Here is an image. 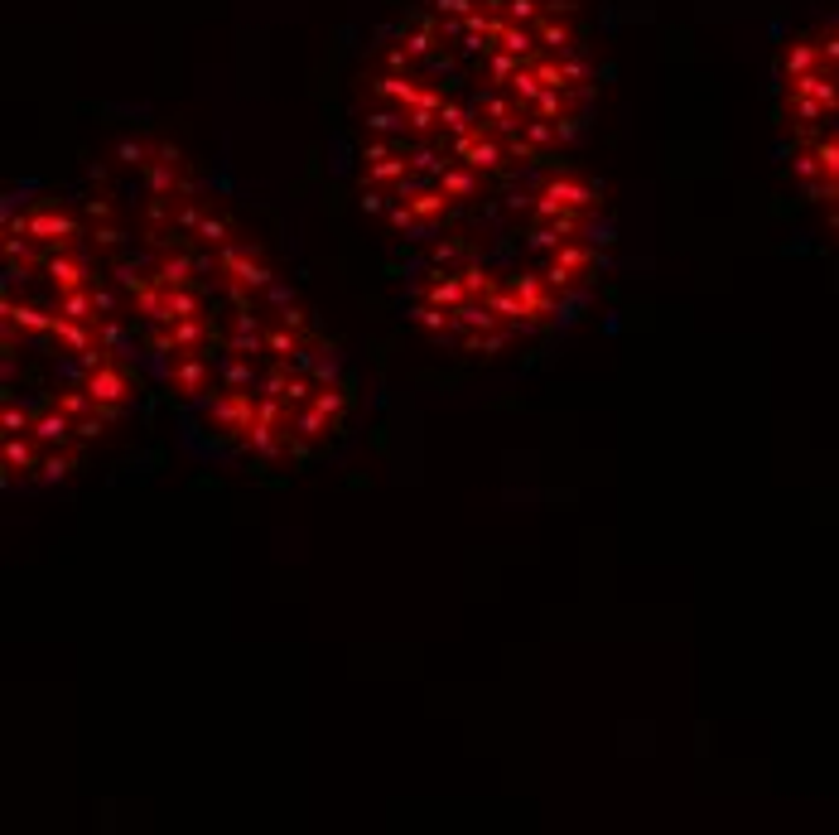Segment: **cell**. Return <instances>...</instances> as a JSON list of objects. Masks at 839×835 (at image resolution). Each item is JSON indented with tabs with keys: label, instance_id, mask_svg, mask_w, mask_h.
<instances>
[{
	"label": "cell",
	"instance_id": "obj_12",
	"mask_svg": "<svg viewBox=\"0 0 839 835\" xmlns=\"http://www.w3.org/2000/svg\"><path fill=\"white\" fill-rule=\"evenodd\" d=\"M295 454H304L309 445H319V440H328V430H333V420L319 411V406H295Z\"/></svg>",
	"mask_w": 839,
	"mask_h": 835
},
{
	"label": "cell",
	"instance_id": "obj_42",
	"mask_svg": "<svg viewBox=\"0 0 839 835\" xmlns=\"http://www.w3.org/2000/svg\"><path fill=\"white\" fill-rule=\"evenodd\" d=\"M328 382H338V362H333V358L314 367V387H328Z\"/></svg>",
	"mask_w": 839,
	"mask_h": 835
},
{
	"label": "cell",
	"instance_id": "obj_1",
	"mask_svg": "<svg viewBox=\"0 0 839 835\" xmlns=\"http://www.w3.org/2000/svg\"><path fill=\"white\" fill-rule=\"evenodd\" d=\"M217 276L227 285H242V290H271L275 285V271L256 256V247H237V242L217 247Z\"/></svg>",
	"mask_w": 839,
	"mask_h": 835
},
{
	"label": "cell",
	"instance_id": "obj_9",
	"mask_svg": "<svg viewBox=\"0 0 839 835\" xmlns=\"http://www.w3.org/2000/svg\"><path fill=\"white\" fill-rule=\"evenodd\" d=\"M545 271L536 276V271H521V276H512V290L526 300V324H541V319H550L555 309H560V300L555 295H545Z\"/></svg>",
	"mask_w": 839,
	"mask_h": 835
},
{
	"label": "cell",
	"instance_id": "obj_17",
	"mask_svg": "<svg viewBox=\"0 0 839 835\" xmlns=\"http://www.w3.org/2000/svg\"><path fill=\"white\" fill-rule=\"evenodd\" d=\"M406 203H410V213H415V223H439V218H449V203H454V198L444 194L439 184H434V189H425V184H420V189H415Z\"/></svg>",
	"mask_w": 839,
	"mask_h": 835
},
{
	"label": "cell",
	"instance_id": "obj_40",
	"mask_svg": "<svg viewBox=\"0 0 839 835\" xmlns=\"http://www.w3.org/2000/svg\"><path fill=\"white\" fill-rule=\"evenodd\" d=\"M386 223L401 227V232H410V227H415V213H410V203H396V208L386 213Z\"/></svg>",
	"mask_w": 839,
	"mask_h": 835
},
{
	"label": "cell",
	"instance_id": "obj_8",
	"mask_svg": "<svg viewBox=\"0 0 839 835\" xmlns=\"http://www.w3.org/2000/svg\"><path fill=\"white\" fill-rule=\"evenodd\" d=\"M44 271H49V285H54V295H68V290H87V261H82L78 251H68V247L49 251Z\"/></svg>",
	"mask_w": 839,
	"mask_h": 835
},
{
	"label": "cell",
	"instance_id": "obj_37",
	"mask_svg": "<svg viewBox=\"0 0 839 835\" xmlns=\"http://www.w3.org/2000/svg\"><path fill=\"white\" fill-rule=\"evenodd\" d=\"M280 324H285V329H295V334H309V314H304L299 305H285V309H280Z\"/></svg>",
	"mask_w": 839,
	"mask_h": 835
},
{
	"label": "cell",
	"instance_id": "obj_29",
	"mask_svg": "<svg viewBox=\"0 0 839 835\" xmlns=\"http://www.w3.org/2000/svg\"><path fill=\"white\" fill-rule=\"evenodd\" d=\"M54 406L63 411V416H73V420H82V416H92V411H97V401H92V391H87V387H68V391H58V396H54Z\"/></svg>",
	"mask_w": 839,
	"mask_h": 835
},
{
	"label": "cell",
	"instance_id": "obj_27",
	"mask_svg": "<svg viewBox=\"0 0 839 835\" xmlns=\"http://www.w3.org/2000/svg\"><path fill=\"white\" fill-rule=\"evenodd\" d=\"M488 305L497 309V314H502V324H516V329H521V324H526V300H521V295H516L512 285H507V290H502V285H497V290H492V295H488Z\"/></svg>",
	"mask_w": 839,
	"mask_h": 835
},
{
	"label": "cell",
	"instance_id": "obj_44",
	"mask_svg": "<svg viewBox=\"0 0 839 835\" xmlns=\"http://www.w3.org/2000/svg\"><path fill=\"white\" fill-rule=\"evenodd\" d=\"M198 223H203V213H198V203H184V208H179V227H189V232H193V227H198Z\"/></svg>",
	"mask_w": 839,
	"mask_h": 835
},
{
	"label": "cell",
	"instance_id": "obj_7",
	"mask_svg": "<svg viewBox=\"0 0 839 835\" xmlns=\"http://www.w3.org/2000/svg\"><path fill=\"white\" fill-rule=\"evenodd\" d=\"M54 319L58 314H44V309L34 305H15V295L5 290V300H0V324H5V334H34V338H49L54 334Z\"/></svg>",
	"mask_w": 839,
	"mask_h": 835
},
{
	"label": "cell",
	"instance_id": "obj_2",
	"mask_svg": "<svg viewBox=\"0 0 839 835\" xmlns=\"http://www.w3.org/2000/svg\"><path fill=\"white\" fill-rule=\"evenodd\" d=\"M208 334H213V324L203 314H189V319H174V324H155L145 343L164 358H179V353H198L208 343Z\"/></svg>",
	"mask_w": 839,
	"mask_h": 835
},
{
	"label": "cell",
	"instance_id": "obj_5",
	"mask_svg": "<svg viewBox=\"0 0 839 835\" xmlns=\"http://www.w3.org/2000/svg\"><path fill=\"white\" fill-rule=\"evenodd\" d=\"M164 382H169V391H174V396H184V401L203 396V391H208V382H213V372H208V358H203V353H179V358L169 362Z\"/></svg>",
	"mask_w": 839,
	"mask_h": 835
},
{
	"label": "cell",
	"instance_id": "obj_13",
	"mask_svg": "<svg viewBox=\"0 0 839 835\" xmlns=\"http://www.w3.org/2000/svg\"><path fill=\"white\" fill-rule=\"evenodd\" d=\"M58 314V309H54ZM49 338H58V343H63V348H68V353H73V358H82V353H92V348H97V334H92V324H82V319H68V314H58L54 319V334Z\"/></svg>",
	"mask_w": 839,
	"mask_h": 835
},
{
	"label": "cell",
	"instance_id": "obj_41",
	"mask_svg": "<svg viewBox=\"0 0 839 835\" xmlns=\"http://www.w3.org/2000/svg\"><path fill=\"white\" fill-rule=\"evenodd\" d=\"M87 218H92V223H107V218H111V198H87Z\"/></svg>",
	"mask_w": 839,
	"mask_h": 835
},
{
	"label": "cell",
	"instance_id": "obj_25",
	"mask_svg": "<svg viewBox=\"0 0 839 835\" xmlns=\"http://www.w3.org/2000/svg\"><path fill=\"white\" fill-rule=\"evenodd\" d=\"M73 469H78V449H63V454H44L34 478H39V483H63Z\"/></svg>",
	"mask_w": 839,
	"mask_h": 835
},
{
	"label": "cell",
	"instance_id": "obj_46",
	"mask_svg": "<svg viewBox=\"0 0 839 835\" xmlns=\"http://www.w3.org/2000/svg\"><path fill=\"white\" fill-rule=\"evenodd\" d=\"M362 213H381V194H377V189H362Z\"/></svg>",
	"mask_w": 839,
	"mask_h": 835
},
{
	"label": "cell",
	"instance_id": "obj_21",
	"mask_svg": "<svg viewBox=\"0 0 839 835\" xmlns=\"http://www.w3.org/2000/svg\"><path fill=\"white\" fill-rule=\"evenodd\" d=\"M58 314L82 319V324H97L102 314H97V295H92V285H87V290H68V295H58Z\"/></svg>",
	"mask_w": 839,
	"mask_h": 835
},
{
	"label": "cell",
	"instance_id": "obj_14",
	"mask_svg": "<svg viewBox=\"0 0 839 835\" xmlns=\"http://www.w3.org/2000/svg\"><path fill=\"white\" fill-rule=\"evenodd\" d=\"M541 194H545V198H555L560 208H579V213H589V208L598 203V194L589 189V184H584V179H550Z\"/></svg>",
	"mask_w": 839,
	"mask_h": 835
},
{
	"label": "cell",
	"instance_id": "obj_39",
	"mask_svg": "<svg viewBox=\"0 0 839 835\" xmlns=\"http://www.w3.org/2000/svg\"><path fill=\"white\" fill-rule=\"evenodd\" d=\"M121 237H126V232H121V227H111V223H102L97 227V232H92V242H97V247H121Z\"/></svg>",
	"mask_w": 839,
	"mask_h": 835
},
{
	"label": "cell",
	"instance_id": "obj_20",
	"mask_svg": "<svg viewBox=\"0 0 839 835\" xmlns=\"http://www.w3.org/2000/svg\"><path fill=\"white\" fill-rule=\"evenodd\" d=\"M410 179V160L406 155H386L377 165H367V184H377V189H401Z\"/></svg>",
	"mask_w": 839,
	"mask_h": 835
},
{
	"label": "cell",
	"instance_id": "obj_34",
	"mask_svg": "<svg viewBox=\"0 0 839 835\" xmlns=\"http://www.w3.org/2000/svg\"><path fill=\"white\" fill-rule=\"evenodd\" d=\"M116 160H121V165H131V169H145V165H150V145H140V140H121V145H116Z\"/></svg>",
	"mask_w": 839,
	"mask_h": 835
},
{
	"label": "cell",
	"instance_id": "obj_23",
	"mask_svg": "<svg viewBox=\"0 0 839 835\" xmlns=\"http://www.w3.org/2000/svg\"><path fill=\"white\" fill-rule=\"evenodd\" d=\"M550 261H555V266H565V271H574V276H579V271H589V266H598V251H589L584 247V242H560V247H555V256H550Z\"/></svg>",
	"mask_w": 839,
	"mask_h": 835
},
{
	"label": "cell",
	"instance_id": "obj_6",
	"mask_svg": "<svg viewBox=\"0 0 839 835\" xmlns=\"http://www.w3.org/2000/svg\"><path fill=\"white\" fill-rule=\"evenodd\" d=\"M29 237H34L39 247L58 251L78 237V218H68V213H58V208H34V213H29Z\"/></svg>",
	"mask_w": 839,
	"mask_h": 835
},
{
	"label": "cell",
	"instance_id": "obj_19",
	"mask_svg": "<svg viewBox=\"0 0 839 835\" xmlns=\"http://www.w3.org/2000/svg\"><path fill=\"white\" fill-rule=\"evenodd\" d=\"M516 324H507V329H488V334H478V329H468V338H463V353L468 358H497L507 343H512Z\"/></svg>",
	"mask_w": 839,
	"mask_h": 835
},
{
	"label": "cell",
	"instance_id": "obj_35",
	"mask_svg": "<svg viewBox=\"0 0 839 835\" xmlns=\"http://www.w3.org/2000/svg\"><path fill=\"white\" fill-rule=\"evenodd\" d=\"M107 411H92V416H82L78 420V440L82 445H92V440H102V430H107Z\"/></svg>",
	"mask_w": 839,
	"mask_h": 835
},
{
	"label": "cell",
	"instance_id": "obj_43",
	"mask_svg": "<svg viewBox=\"0 0 839 835\" xmlns=\"http://www.w3.org/2000/svg\"><path fill=\"white\" fill-rule=\"evenodd\" d=\"M266 300H271L275 309H285V305H295V290H285V285H271V290H266Z\"/></svg>",
	"mask_w": 839,
	"mask_h": 835
},
{
	"label": "cell",
	"instance_id": "obj_10",
	"mask_svg": "<svg viewBox=\"0 0 839 835\" xmlns=\"http://www.w3.org/2000/svg\"><path fill=\"white\" fill-rule=\"evenodd\" d=\"M430 285H425V290H420V300H425V305H434V309H449V314H454V309L463 305V300H473V295H468V285H463V276L459 271H444V266H434L430 271Z\"/></svg>",
	"mask_w": 839,
	"mask_h": 835
},
{
	"label": "cell",
	"instance_id": "obj_24",
	"mask_svg": "<svg viewBox=\"0 0 839 835\" xmlns=\"http://www.w3.org/2000/svg\"><path fill=\"white\" fill-rule=\"evenodd\" d=\"M266 353H271L275 362H295L299 353H304V334H295V329H285V324H280V329L266 334Z\"/></svg>",
	"mask_w": 839,
	"mask_h": 835
},
{
	"label": "cell",
	"instance_id": "obj_38",
	"mask_svg": "<svg viewBox=\"0 0 839 835\" xmlns=\"http://www.w3.org/2000/svg\"><path fill=\"white\" fill-rule=\"evenodd\" d=\"M430 256H434V266H454L463 256V242H434Z\"/></svg>",
	"mask_w": 839,
	"mask_h": 835
},
{
	"label": "cell",
	"instance_id": "obj_15",
	"mask_svg": "<svg viewBox=\"0 0 839 835\" xmlns=\"http://www.w3.org/2000/svg\"><path fill=\"white\" fill-rule=\"evenodd\" d=\"M39 445H68V440H78V420L73 416H63V411H44V416L34 420V430H29Z\"/></svg>",
	"mask_w": 839,
	"mask_h": 835
},
{
	"label": "cell",
	"instance_id": "obj_33",
	"mask_svg": "<svg viewBox=\"0 0 839 835\" xmlns=\"http://www.w3.org/2000/svg\"><path fill=\"white\" fill-rule=\"evenodd\" d=\"M791 174H796L801 184H815V179H820V160H815L811 145H801V150L791 155Z\"/></svg>",
	"mask_w": 839,
	"mask_h": 835
},
{
	"label": "cell",
	"instance_id": "obj_45",
	"mask_svg": "<svg viewBox=\"0 0 839 835\" xmlns=\"http://www.w3.org/2000/svg\"><path fill=\"white\" fill-rule=\"evenodd\" d=\"M92 295H97V314L107 319L111 309H116V295H111V290H92Z\"/></svg>",
	"mask_w": 839,
	"mask_h": 835
},
{
	"label": "cell",
	"instance_id": "obj_11",
	"mask_svg": "<svg viewBox=\"0 0 839 835\" xmlns=\"http://www.w3.org/2000/svg\"><path fill=\"white\" fill-rule=\"evenodd\" d=\"M189 314H203L198 290H189V285H160V314H155V324H174V319H189Z\"/></svg>",
	"mask_w": 839,
	"mask_h": 835
},
{
	"label": "cell",
	"instance_id": "obj_3",
	"mask_svg": "<svg viewBox=\"0 0 839 835\" xmlns=\"http://www.w3.org/2000/svg\"><path fill=\"white\" fill-rule=\"evenodd\" d=\"M82 387L92 391L97 411H107V416L116 420L121 411H126V401H131V372H126V367H116V362H102V367L82 372Z\"/></svg>",
	"mask_w": 839,
	"mask_h": 835
},
{
	"label": "cell",
	"instance_id": "obj_36",
	"mask_svg": "<svg viewBox=\"0 0 839 835\" xmlns=\"http://www.w3.org/2000/svg\"><path fill=\"white\" fill-rule=\"evenodd\" d=\"M29 430H34V420H29L15 401H5V435H29Z\"/></svg>",
	"mask_w": 839,
	"mask_h": 835
},
{
	"label": "cell",
	"instance_id": "obj_32",
	"mask_svg": "<svg viewBox=\"0 0 839 835\" xmlns=\"http://www.w3.org/2000/svg\"><path fill=\"white\" fill-rule=\"evenodd\" d=\"M222 382L227 387H256V367L246 362V353H232V362L222 367Z\"/></svg>",
	"mask_w": 839,
	"mask_h": 835
},
{
	"label": "cell",
	"instance_id": "obj_22",
	"mask_svg": "<svg viewBox=\"0 0 839 835\" xmlns=\"http://www.w3.org/2000/svg\"><path fill=\"white\" fill-rule=\"evenodd\" d=\"M155 280H160V285H189L193 280V256H184V251H164L160 266H155Z\"/></svg>",
	"mask_w": 839,
	"mask_h": 835
},
{
	"label": "cell",
	"instance_id": "obj_16",
	"mask_svg": "<svg viewBox=\"0 0 839 835\" xmlns=\"http://www.w3.org/2000/svg\"><path fill=\"white\" fill-rule=\"evenodd\" d=\"M434 184L454 198V203H463V198H478L483 174H478V169H468V165H449V169H439V179H434Z\"/></svg>",
	"mask_w": 839,
	"mask_h": 835
},
{
	"label": "cell",
	"instance_id": "obj_28",
	"mask_svg": "<svg viewBox=\"0 0 839 835\" xmlns=\"http://www.w3.org/2000/svg\"><path fill=\"white\" fill-rule=\"evenodd\" d=\"M309 406H319V411H324V416L338 425V420H343V411H348V387H343V382L314 387V401H309Z\"/></svg>",
	"mask_w": 839,
	"mask_h": 835
},
{
	"label": "cell",
	"instance_id": "obj_31",
	"mask_svg": "<svg viewBox=\"0 0 839 835\" xmlns=\"http://www.w3.org/2000/svg\"><path fill=\"white\" fill-rule=\"evenodd\" d=\"M193 237H198L203 247H227V237H232V223H227V218H203V223L193 227Z\"/></svg>",
	"mask_w": 839,
	"mask_h": 835
},
{
	"label": "cell",
	"instance_id": "obj_18",
	"mask_svg": "<svg viewBox=\"0 0 839 835\" xmlns=\"http://www.w3.org/2000/svg\"><path fill=\"white\" fill-rule=\"evenodd\" d=\"M34 435H5V483H15V469L20 474H29V469H39V454H34Z\"/></svg>",
	"mask_w": 839,
	"mask_h": 835
},
{
	"label": "cell",
	"instance_id": "obj_30",
	"mask_svg": "<svg viewBox=\"0 0 839 835\" xmlns=\"http://www.w3.org/2000/svg\"><path fill=\"white\" fill-rule=\"evenodd\" d=\"M459 276H463V285H468V295H473V300H478V295L488 300L492 290H497V280H492V271H488V266H478V261H463V266H459Z\"/></svg>",
	"mask_w": 839,
	"mask_h": 835
},
{
	"label": "cell",
	"instance_id": "obj_4",
	"mask_svg": "<svg viewBox=\"0 0 839 835\" xmlns=\"http://www.w3.org/2000/svg\"><path fill=\"white\" fill-rule=\"evenodd\" d=\"M208 416H213L217 430H227V435L242 440L246 425L256 420V387H227L213 406H208Z\"/></svg>",
	"mask_w": 839,
	"mask_h": 835
},
{
	"label": "cell",
	"instance_id": "obj_26",
	"mask_svg": "<svg viewBox=\"0 0 839 835\" xmlns=\"http://www.w3.org/2000/svg\"><path fill=\"white\" fill-rule=\"evenodd\" d=\"M410 319H415V324H420V329H425L430 338H449V334H454V324H459L449 309H434V305H415V314H410Z\"/></svg>",
	"mask_w": 839,
	"mask_h": 835
}]
</instances>
